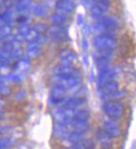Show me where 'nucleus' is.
I'll return each instance as SVG.
<instances>
[{
    "label": "nucleus",
    "mask_w": 136,
    "mask_h": 149,
    "mask_svg": "<svg viewBox=\"0 0 136 149\" xmlns=\"http://www.w3.org/2000/svg\"><path fill=\"white\" fill-rule=\"evenodd\" d=\"M89 81H90L91 84H94L96 81V76H95V72L93 71V70L90 71V72H89Z\"/></svg>",
    "instance_id": "nucleus-28"
},
{
    "label": "nucleus",
    "mask_w": 136,
    "mask_h": 149,
    "mask_svg": "<svg viewBox=\"0 0 136 149\" xmlns=\"http://www.w3.org/2000/svg\"><path fill=\"white\" fill-rule=\"evenodd\" d=\"M27 94H28V93H27L26 90H21V91L18 92V93L14 95L13 99H14V101L16 102H22L23 100H24V98L27 97Z\"/></svg>",
    "instance_id": "nucleus-22"
},
{
    "label": "nucleus",
    "mask_w": 136,
    "mask_h": 149,
    "mask_svg": "<svg viewBox=\"0 0 136 149\" xmlns=\"http://www.w3.org/2000/svg\"><path fill=\"white\" fill-rule=\"evenodd\" d=\"M50 94L61 97H66V95H68L67 88L60 84H53L50 89Z\"/></svg>",
    "instance_id": "nucleus-18"
},
{
    "label": "nucleus",
    "mask_w": 136,
    "mask_h": 149,
    "mask_svg": "<svg viewBox=\"0 0 136 149\" xmlns=\"http://www.w3.org/2000/svg\"><path fill=\"white\" fill-rule=\"evenodd\" d=\"M78 56L74 51L63 50L59 54V63L66 66H74V63L77 61Z\"/></svg>",
    "instance_id": "nucleus-9"
},
{
    "label": "nucleus",
    "mask_w": 136,
    "mask_h": 149,
    "mask_svg": "<svg viewBox=\"0 0 136 149\" xmlns=\"http://www.w3.org/2000/svg\"><path fill=\"white\" fill-rule=\"evenodd\" d=\"M48 13V9L46 7L43 5H39L34 8V13L37 16H44Z\"/></svg>",
    "instance_id": "nucleus-23"
},
{
    "label": "nucleus",
    "mask_w": 136,
    "mask_h": 149,
    "mask_svg": "<svg viewBox=\"0 0 136 149\" xmlns=\"http://www.w3.org/2000/svg\"><path fill=\"white\" fill-rule=\"evenodd\" d=\"M72 8L73 6H72L71 2L62 1L58 4V11H59V14L66 15L67 13H69L71 12Z\"/></svg>",
    "instance_id": "nucleus-19"
},
{
    "label": "nucleus",
    "mask_w": 136,
    "mask_h": 149,
    "mask_svg": "<svg viewBox=\"0 0 136 149\" xmlns=\"http://www.w3.org/2000/svg\"><path fill=\"white\" fill-rule=\"evenodd\" d=\"M72 129L79 131H89L90 127V120L86 119H74L69 123Z\"/></svg>",
    "instance_id": "nucleus-13"
},
{
    "label": "nucleus",
    "mask_w": 136,
    "mask_h": 149,
    "mask_svg": "<svg viewBox=\"0 0 136 149\" xmlns=\"http://www.w3.org/2000/svg\"><path fill=\"white\" fill-rule=\"evenodd\" d=\"M13 68L14 72H18L27 76V74L29 73L31 70V59L29 58L27 56L21 57L20 58H18L14 62Z\"/></svg>",
    "instance_id": "nucleus-7"
},
{
    "label": "nucleus",
    "mask_w": 136,
    "mask_h": 149,
    "mask_svg": "<svg viewBox=\"0 0 136 149\" xmlns=\"http://www.w3.org/2000/svg\"><path fill=\"white\" fill-rule=\"evenodd\" d=\"M118 40L113 37L98 36L94 39V47L96 50L114 51L118 48Z\"/></svg>",
    "instance_id": "nucleus-3"
},
{
    "label": "nucleus",
    "mask_w": 136,
    "mask_h": 149,
    "mask_svg": "<svg viewBox=\"0 0 136 149\" xmlns=\"http://www.w3.org/2000/svg\"><path fill=\"white\" fill-rule=\"evenodd\" d=\"M93 59L96 58H102V59L113 60L114 58V51L110 50H95L93 53Z\"/></svg>",
    "instance_id": "nucleus-14"
},
{
    "label": "nucleus",
    "mask_w": 136,
    "mask_h": 149,
    "mask_svg": "<svg viewBox=\"0 0 136 149\" xmlns=\"http://www.w3.org/2000/svg\"><path fill=\"white\" fill-rule=\"evenodd\" d=\"M95 67L97 68L98 71L107 69L113 67V60L102 59V58H96L94 59Z\"/></svg>",
    "instance_id": "nucleus-17"
},
{
    "label": "nucleus",
    "mask_w": 136,
    "mask_h": 149,
    "mask_svg": "<svg viewBox=\"0 0 136 149\" xmlns=\"http://www.w3.org/2000/svg\"><path fill=\"white\" fill-rule=\"evenodd\" d=\"M52 21L55 24H62L65 23L66 21V18L64 17V15H62V14H55L52 17Z\"/></svg>",
    "instance_id": "nucleus-24"
},
{
    "label": "nucleus",
    "mask_w": 136,
    "mask_h": 149,
    "mask_svg": "<svg viewBox=\"0 0 136 149\" xmlns=\"http://www.w3.org/2000/svg\"><path fill=\"white\" fill-rule=\"evenodd\" d=\"M15 140L10 137H5L0 139V149H9L13 146Z\"/></svg>",
    "instance_id": "nucleus-21"
},
{
    "label": "nucleus",
    "mask_w": 136,
    "mask_h": 149,
    "mask_svg": "<svg viewBox=\"0 0 136 149\" xmlns=\"http://www.w3.org/2000/svg\"><path fill=\"white\" fill-rule=\"evenodd\" d=\"M42 53H43V45L36 41H31L26 49V56L30 59H34L40 57Z\"/></svg>",
    "instance_id": "nucleus-10"
},
{
    "label": "nucleus",
    "mask_w": 136,
    "mask_h": 149,
    "mask_svg": "<svg viewBox=\"0 0 136 149\" xmlns=\"http://www.w3.org/2000/svg\"><path fill=\"white\" fill-rule=\"evenodd\" d=\"M128 96V93L126 90L124 89H118L117 91L114 92L110 95H109L106 97L105 102L109 101H121L124 99L125 97H127Z\"/></svg>",
    "instance_id": "nucleus-15"
},
{
    "label": "nucleus",
    "mask_w": 136,
    "mask_h": 149,
    "mask_svg": "<svg viewBox=\"0 0 136 149\" xmlns=\"http://www.w3.org/2000/svg\"><path fill=\"white\" fill-rule=\"evenodd\" d=\"M74 66H66L59 63L58 65L54 66L53 68V74L57 73H69L71 72L74 69Z\"/></svg>",
    "instance_id": "nucleus-20"
},
{
    "label": "nucleus",
    "mask_w": 136,
    "mask_h": 149,
    "mask_svg": "<svg viewBox=\"0 0 136 149\" xmlns=\"http://www.w3.org/2000/svg\"><path fill=\"white\" fill-rule=\"evenodd\" d=\"M72 131L74 130L69 123H59L55 122L53 128V136L59 141L64 142Z\"/></svg>",
    "instance_id": "nucleus-5"
},
{
    "label": "nucleus",
    "mask_w": 136,
    "mask_h": 149,
    "mask_svg": "<svg viewBox=\"0 0 136 149\" xmlns=\"http://www.w3.org/2000/svg\"><path fill=\"white\" fill-rule=\"evenodd\" d=\"M3 117H4V114H3V113H2V112H0V120L3 118Z\"/></svg>",
    "instance_id": "nucleus-31"
},
{
    "label": "nucleus",
    "mask_w": 136,
    "mask_h": 149,
    "mask_svg": "<svg viewBox=\"0 0 136 149\" xmlns=\"http://www.w3.org/2000/svg\"><path fill=\"white\" fill-rule=\"evenodd\" d=\"M95 143L93 140L83 138V140L78 142V143L69 145V147L65 148L64 149H95Z\"/></svg>",
    "instance_id": "nucleus-12"
},
{
    "label": "nucleus",
    "mask_w": 136,
    "mask_h": 149,
    "mask_svg": "<svg viewBox=\"0 0 136 149\" xmlns=\"http://www.w3.org/2000/svg\"><path fill=\"white\" fill-rule=\"evenodd\" d=\"M13 126H4L3 127L0 128V134L1 135H5V134H8L10 132L13 131Z\"/></svg>",
    "instance_id": "nucleus-26"
},
{
    "label": "nucleus",
    "mask_w": 136,
    "mask_h": 149,
    "mask_svg": "<svg viewBox=\"0 0 136 149\" xmlns=\"http://www.w3.org/2000/svg\"><path fill=\"white\" fill-rule=\"evenodd\" d=\"M6 77L8 83L13 84H23L25 81V79H26L25 75L20 74V73H18V72H14L6 74Z\"/></svg>",
    "instance_id": "nucleus-16"
},
{
    "label": "nucleus",
    "mask_w": 136,
    "mask_h": 149,
    "mask_svg": "<svg viewBox=\"0 0 136 149\" xmlns=\"http://www.w3.org/2000/svg\"><path fill=\"white\" fill-rule=\"evenodd\" d=\"M87 132L88 131H79V130L72 131L69 133V135L68 136V137L65 139L64 143H68L69 145L78 143V142L83 140V138H85Z\"/></svg>",
    "instance_id": "nucleus-11"
},
{
    "label": "nucleus",
    "mask_w": 136,
    "mask_h": 149,
    "mask_svg": "<svg viewBox=\"0 0 136 149\" xmlns=\"http://www.w3.org/2000/svg\"><path fill=\"white\" fill-rule=\"evenodd\" d=\"M131 149H136V143H133V145H132V148Z\"/></svg>",
    "instance_id": "nucleus-30"
},
{
    "label": "nucleus",
    "mask_w": 136,
    "mask_h": 149,
    "mask_svg": "<svg viewBox=\"0 0 136 149\" xmlns=\"http://www.w3.org/2000/svg\"><path fill=\"white\" fill-rule=\"evenodd\" d=\"M118 89H119V83L117 80H114L101 88H97V93L102 102H104L108 96Z\"/></svg>",
    "instance_id": "nucleus-6"
},
{
    "label": "nucleus",
    "mask_w": 136,
    "mask_h": 149,
    "mask_svg": "<svg viewBox=\"0 0 136 149\" xmlns=\"http://www.w3.org/2000/svg\"><path fill=\"white\" fill-rule=\"evenodd\" d=\"M95 137L97 142L100 143L102 148H112L114 146L113 138L103 128L99 129L95 133Z\"/></svg>",
    "instance_id": "nucleus-8"
},
{
    "label": "nucleus",
    "mask_w": 136,
    "mask_h": 149,
    "mask_svg": "<svg viewBox=\"0 0 136 149\" xmlns=\"http://www.w3.org/2000/svg\"><path fill=\"white\" fill-rule=\"evenodd\" d=\"M102 111L107 118L114 120L122 118L125 114V106L120 101H109L103 102Z\"/></svg>",
    "instance_id": "nucleus-1"
},
{
    "label": "nucleus",
    "mask_w": 136,
    "mask_h": 149,
    "mask_svg": "<svg viewBox=\"0 0 136 149\" xmlns=\"http://www.w3.org/2000/svg\"><path fill=\"white\" fill-rule=\"evenodd\" d=\"M100 149H112V148H101Z\"/></svg>",
    "instance_id": "nucleus-32"
},
{
    "label": "nucleus",
    "mask_w": 136,
    "mask_h": 149,
    "mask_svg": "<svg viewBox=\"0 0 136 149\" xmlns=\"http://www.w3.org/2000/svg\"><path fill=\"white\" fill-rule=\"evenodd\" d=\"M83 64L84 67L89 68L90 64V58H89V55H83Z\"/></svg>",
    "instance_id": "nucleus-27"
},
{
    "label": "nucleus",
    "mask_w": 136,
    "mask_h": 149,
    "mask_svg": "<svg viewBox=\"0 0 136 149\" xmlns=\"http://www.w3.org/2000/svg\"><path fill=\"white\" fill-rule=\"evenodd\" d=\"M103 129L112 137L113 139H118L122 137L123 132L117 120L107 118L103 121Z\"/></svg>",
    "instance_id": "nucleus-4"
},
{
    "label": "nucleus",
    "mask_w": 136,
    "mask_h": 149,
    "mask_svg": "<svg viewBox=\"0 0 136 149\" xmlns=\"http://www.w3.org/2000/svg\"><path fill=\"white\" fill-rule=\"evenodd\" d=\"M29 0H22L18 4V9L19 11H24L29 6Z\"/></svg>",
    "instance_id": "nucleus-25"
},
{
    "label": "nucleus",
    "mask_w": 136,
    "mask_h": 149,
    "mask_svg": "<svg viewBox=\"0 0 136 149\" xmlns=\"http://www.w3.org/2000/svg\"><path fill=\"white\" fill-rule=\"evenodd\" d=\"M82 48H83V51H85V52H87L88 50H89V43L87 41H83L82 42Z\"/></svg>",
    "instance_id": "nucleus-29"
},
{
    "label": "nucleus",
    "mask_w": 136,
    "mask_h": 149,
    "mask_svg": "<svg viewBox=\"0 0 136 149\" xmlns=\"http://www.w3.org/2000/svg\"><path fill=\"white\" fill-rule=\"evenodd\" d=\"M121 73V68L119 67H112L107 69L98 71L96 76V85L97 88H101L105 84L116 80Z\"/></svg>",
    "instance_id": "nucleus-2"
}]
</instances>
